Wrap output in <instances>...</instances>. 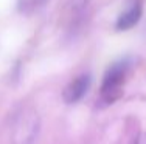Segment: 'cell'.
Returning a JSON list of instances; mask_svg holds the SVG:
<instances>
[{
	"instance_id": "cell-5",
	"label": "cell",
	"mask_w": 146,
	"mask_h": 144,
	"mask_svg": "<svg viewBox=\"0 0 146 144\" xmlns=\"http://www.w3.org/2000/svg\"><path fill=\"white\" fill-rule=\"evenodd\" d=\"M47 0H17V8L23 14H33L39 8H42Z\"/></svg>"
},
{
	"instance_id": "cell-2",
	"label": "cell",
	"mask_w": 146,
	"mask_h": 144,
	"mask_svg": "<svg viewBox=\"0 0 146 144\" xmlns=\"http://www.w3.org/2000/svg\"><path fill=\"white\" fill-rule=\"evenodd\" d=\"M127 73V64L118 62L113 64L109 70L106 71L101 84V99L106 102H113L117 98H120L123 84L126 79Z\"/></svg>"
},
{
	"instance_id": "cell-4",
	"label": "cell",
	"mask_w": 146,
	"mask_h": 144,
	"mask_svg": "<svg viewBox=\"0 0 146 144\" xmlns=\"http://www.w3.org/2000/svg\"><path fill=\"white\" fill-rule=\"evenodd\" d=\"M90 87V76L89 74H79L73 81L68 82V85L64 88L62 98L67 104H75V102L81 101L84 95L89 91Z\"/></svg>"
},
{
	"instance_id": "cell-3",
	"label": "cell",
	"mask_w": 146,
	"mask_h": 144,
	"mask_svg": "<svg viewBox=\"0 0 146 144\" xmlns=\"http://www.w3.org/2000/svg\"><path fill=\"white\" fill-rule=\"evenodd\" d=\"M143 12V2L141 0H129L127 6L117 19L115 28L118 31H127L132 26H135L138 23Z\"/></svg>"
},
{
	"instance_id": "cell-1",
	"label": "cell",
	"mask_w": 146,
	"mask_h": 144,
	"mask_svg": "<svg viewBox=\"0 0 146 144\" xmlns=\"http://www.w3.org/2000/svg\"><path fill=\"white\" fill-rule=\"evenodd\" d=\"M40 130V119L36 110L23 108L16 115L11 126L13 144H33Z\"/></svg>"
},
{
	"instance_id": "cell-7",
	"label": "cell",
	"mask_w": 146,
	"mask_h": 144,
	"mask_svg": "<svg viewBox=\"0 0 146 144\" xmlns=\"http://www.w3.org/2000/svg\"><path fill=\"white\" fill-rule=\"evenodd\" d=\"M73 2H75L76 6H86L89 2H92V0H73Z\"/></svg>"
},
{
	"instance_id": "cell-6",
	"label": "cell",
	"mask_w": 146,
	"mask_h": 144,
	"mask_svg": "<svg viewBox=\"0 0 146 144\" xmlns=\"http://www.w3.org/2000/svg\"><path fill=\"white\" fill-rule=\"evenodd\" d=\"M134 144H146V132H140L135 138Z\"/></svg>"
}]
</instances>
